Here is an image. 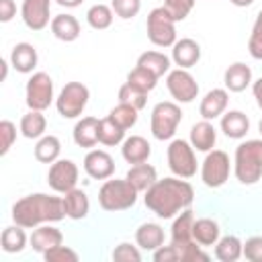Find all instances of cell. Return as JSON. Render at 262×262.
<instances>
[{
  "mask_svg": "<svg viewBox=\"0 0 262 262\" xmlns=\"http://www.w3.org/2000/svg\"><path fill=\"white\" fill-rule=\"evenodd\" d=\"M135 242L141 250H158L160 246H164V229L158 223H141L135 229Z\"/></svg>",
  "mask_w": 262,
  "mask_h": 262,
  "instance_id": "obj_27",
  "label": "cell"
},
{
  "mask_svg": "<svg viewBox=\"0 0 262 262\" xmlns=\"http://www.w3.org/2000/svg\"><path fill=\"white\" fill-rule=\"evenodd\" d=\"M252 94H254V98H256L258 108L262 111V78H258L256 82H252Z\"/></svg>",
  "mask_w": 262,
  "mask_h": 262,
  "instance_id": "obj_48",
  "label": "cell"
},
{
  "mask_svg": "<svg viewBox=\"0 0 262 262\" xmlns=\"http://www.w3.org/2000/svg\"><path fill=\"white\" fill-rule=\"evenodd\" d=\"M119 102H127L131 106H135L137 111H141L147 104V92H141L137 88H133L131 84H123L119 88Z\"/></svg>",
  "mask_w": 262,
  "mask_h": 262,
  "instance_id": "obj_39",
  "label": "cell"
},
{
  "mask_svg": "<svg viewBox=\"0 0 262 262\" xmlns=\"http://www.w3.org/2000/svg\"><path fill=\"white\" fill-rule=\"evenodd\" d=\"M16 14V4L14 0H0V23L12 20Z\"/></svg>",
  "mask_w": 262,
  "mask_h": 262,
  "instance_id": "obj_47",
  "label": "cell"
},
{
  "mask_svg": "<svg viewBox=\"0 0 262 262\" xmlns=\"http://www.w3.org/2000/svg\"><path fill=\"white\" fill-rule=\"evenodd\" d=\"M59 6H66V8H76V6H80L84 0H55Z\"/></svg>",
  "mask_w": 262,
  "mask_h": 262,
  "instance_id": "obj_49",
  "label": "cell"
},
{
  "mask_svg": "<svg viewBox=\"0 0 262 262\" xmlns=\"http://www.w3.org/2000/svg\"><path fill=\"white\" fill-rule=\"evenodd\" d=\"M233 174L244 186H252L262 178V139H248L235 147Z\"/></svg>",
  "mask_w": 262,
  "mask_h": 262,
  "instance_id": "obj_3",
  "label": "cell"
},
{
  "mask_svg": "<svg viewBox=\"0 0 262 262\" xmlns=\"http://www.w3.org/2000/svg\"><path fill=\"white\" fill-rule=\"evenodd\" d=\"M229 104V94H227V88H213L209 90L203 98H201V104H199V113L203 119L207 121H213L217 117H221L225 113Z\"/></svg>",
  "mask_w": 262,
  "mask_h": 262,
  "instance_id": "obj_15",
  "label": "cell"
},
{
  "mask_svg": "<svg viewBox=\"0 0 262 262\" xmlns=\"http://www.w3.org/2000/svg\"><path fill=\"white\" fill-rule=\"evenodd\" d=\"M63 211H66V217L78 221V219H84L90 211V201H88V194L82 190V188H72L70 192H66L63 196Z\"/></svg>",
  "mask_w": 262,
  "mask_h": 262,
  "instance_id": "obj_25",
  "label": "cell"
},
{
  "mask_svg": "<svg viewBox=\"0 0 262 262\" xmlns=\"http://www.w3.org/2000/svg\"><path fill=\"white\" fill-rule=\"evenodd\" d=\"M0 66H2V76H0V80H6V74H8V63H6V59H2Z\"/></svg>",
  "mask_w": 262,
  "mask_h": 262,
  "instance_id": "obj_51",
  "label": "cell"
},
{
  "mask_svg": "<svg viewBox=\"0 0 262 262\" xmlns=\"http://www.w3.org/2000/svg\"><path fill=\"white\" fill-rule=\"evenodd\" d=\"M16 141V125L12 121H0V156H6Z\"/></svg>",
  "mask_w": 262,
  "mask_h": 262,
  "instance_id": "obj_43",
  "label": "cell"
},
{
  "mask_svg": "<svg viewBox=\"0 0 262 262\" xmlns=\"http://www.w3.org/2000/svg\"><path fill=\"white\" fill-rule=\"evenodd\" d=\"M53 80L47 72H35L25 86V102L31 111H45L53 102Z\"/></svg>",
  "mask_w": 262,
  "mask_h": 262,
  "instance_id": "obj_10",
  "label": "cell"
},
{
  "mask_svg": "<svg viewBox=\"0 0 262 262\" xmlns=\"http://www.w3.org/2000/svg\"><path fill=\"white\" fill-rule=\"evenodd\" d=\"M231 172L229 156L223 149H211L207 151L203 164H201V180L209 188H219L227 182Z\"/></svg>",
  "mask_w": 262,
  "mask_h": 262,
  "instance_id": "obj_9",
  "label": "cell"
},
{
  "mask_svg": "<svg viewBox=\"0 0 262 262\" xmlns=\"http://www.w3.org/2000/svg\"><path fill=\"white\" fill-rule=\"evenodd\" d=\"M137 194L139 190L127 178H106L98 190V205L111 213L127 211L137 203Z\"/></svg>",
  "mask_w": 262,
  "mask_h": 262,
  "instance_id": "obj_4",
  "label": "cell"
},
{
  "mask_svg": "<svg viewBox=\"0 0 262 262\" xmlns=\"http://www.w3.org/2000/svg\"><path fill=\"white\" fill-rule=\"evenodd\" d=\"M137 66H141V68L149 70L154 76L162 78L164 74L170 72V57L162 51H145L137 57Z\"/></svg>",
  "mask_w": 262,
  "mask_h": 262,
  "instance_id": "obj_34",
  "label": "cell"
},
{
  "mask_svg": "<svg viewBox=\"0 0 262 262\" xmlns=\"http://www.w3.org/2000/svg\"><path fill=\"white\" fill-rule=\"evenodd\" d=\"M166 10H168V14L178 23V20H184L188 14H190V10L194 8V0H164V4H162Z\"/></svg>",
  "mask_w": 262,
  "mask_h": 262,
  "instance_id": "obj_42",
  "label": "cell"
},
{
  "mask_svg": "<svg viewBox=\"0 0 262 262\" xmlns=\"http://www.w3.org/2000/svg\"><path fill=\"white\" fill-rule=\"evenodd\" d=\"M27 233H25V227L14 223V225H8L4 227L2 231V237H0V244H2V250L6 254H18L25 250L27 246Z\"/></svg>",
  "mask_w": 262,
  "mask_h": 262,
  "instance_id": "obj_32",
  "label": "cell"
},
{
  "mask_svg": "<svg viewBox=\"0 0 262 262\" xmlns=\"http://www.w3.org/2000/svg\"><path fill=\"white\" fill-rule=\"evenodd\" d=\"M158 76H154L149 70H145V68H141V66H135L129 74H127V84H131L133 88H137V90H141V92H151L156 86H158Z\"/></svg>",
  "mask_w": 262,
  "mask_h": 262,
  "instance_id": "obj_37",
  "label": "cell"
},
{
  "mask_svg": "<svg viewBox=\"0 0 262 262\" xmlns=\"http://www.w3.org/2000/svg\"><path fill=\"white\" fill-rule=\"evenodd\" d=\"M113 260H117V262H139L141 252L137 250V246H133L129 242H121L113 250Z\"/></svg>",
  "mask_w": 262,
  "mask_h": 262,
  "instance_id": "obj_44",
  "label": "cell"
},
{
  "mask_svg": "<svg viewBox=\"0 0 262 262\" xmlns=\"http://www.w3.org/2000/svg\"><path fill=\"white\" fill-rule=\"evenodd\" d=\"M145 207L154 211L160 219H172L180 211L188 209L194 201V188L186 178L178 176H168V178H158L147 190H145Z\"/></svg>",
  "mask_w": 262,
  "mask_h": 262,
  "instance_id": "obj_1",
  "label": "cell"
},
{
  "mask_svg": "<svg viewBox=\"0 0 262 262\" xmlns=\"http://www.w3.org/2000/svg\"><path fill=\"white\" fill-rule=\"evenodd\" d=\"M125 178H127L139 192H145V190L158 180V170H156L151 164L143 162V164H135V166H131Z\"/></svg>",
  "mask_w": 262,
  "mask_h": 262,
  "instance_id": "obj_29",
  "label": "cell"
},
{
  "mask_svg": "<svg viewBox=\"0 0 262 262\" xmlns=\"http://www.w3.org/2000/svg\"><path fill=\"white\" fill-rule=\"evenodd\" d=\"M61 154V143L55 135H43L37 139L35 143V158L41 164H53L55 160H59Z\"/></svg>",
  "mask_w": 262,
  "mask_h": 262,
  "instance_id": "obj_33",
  "label": "cell"
},
{
  "mask_svg": "<svg viewBox=\"0 0 262 262\" xmlns=\"http://www.w3.org/2000/svg\"><path fill=\"white\" fill-rule=\"evenodd\" d=\"M45 129H47V119L43 115V111H31L23 115L20 119V133L27 137V139H39L45 135Z\"/></svg>",
  "mask_w": 262,
  "mask_h": 262,
  "instance_id": "obj_31",
  "label": "cell"
},
{
  "mask_svg": "<svg viewBox=\"0 0 262 262\" xmlns=\"http://www.w3.org/2000/svg\"><path fill=\"white\" fill-rule=\"evenodd\" d=\"M84 172L94 180H106L115 174V160L104 149H90L84 156Z\"/></svg>",
  "mask_w": 262,
  "mask_h": 262,
  "instance_id": "obj_14",
  "label": "cell"
},
{
  "mask_svg": "<svg viewBox=\"0 0 262 262\" xmlns=\"http://www.w3.org/2000/svg\"><path fill=\"white\" fill-rule=\"evenodd\" d=\"M49 14H51V0H23L20 16L31 31H43L47 25H51Z\"/></svg>",
  "mask_w": 262,
  "mask_h": 262,
  "instance_id": "obj_13",
  "label": "cell"
},
{
  "mask_svg": "<svg viewBox=\"0 0 262 262\" xmlns=\"http://www.w3.org/2000/svg\"><path fill=\"white\" fill-rule=\"evenodd\" d=\"M123 141H125V129L119 123H115L111 117L100 119V125H98V143L113 147V145H119Z\"/></svg>",
  "mask_w": 262,
  "mask_h": 262,
  "instance_id": "obj_35",
  "label": "cell"
},
{
  "mask_svg": "<svg viewBox=\"0 0 262 262\" xmlns=\"http://www.w3.org/2000/svg\"><path fill=\"white\" fill-rule=\"evenodd\" d=\"M121 154H123V160L127 164H143L149 160L151 156V145L145 137L141 135H131V137H125V141L121 143Z\"/></svg>",
  "mask_w": 262,
  "mask_h": 262,
  "instance_id": "obj_18",
  "label": "cell"
},
{
  "mask_svg": "<svg viewBox=\"0 0 262 262\" xmlns=\"http://www.w3.org/2000/svg\"><path fill=\"white\" fill-rule=\"evenodd\" d=\"M43 258H45L47 262H78V254H76L72 248L63 246V244H59V246L47 250V252L43 254Z\"/></svg>",
  "mask_w": 262,
  "mask_h": 262,
  "instance_id": "obj_45",
  "label": "cell"
},
{
  "mask_svg": "<svg viewBox=\"0 0 262 262\" xmlns=\"http://www.w3.org/2000/svg\"><path fill=\"white\" fill-rule=\"evenodd\" d=\"M51 33L55 39L59 41H66V43H72L80 37V23L74 14H57L51 18Z\"/></svg>",
  "mask_w": 262,
  "mask_h": 262,
  "instance_id": "obj_26",
  "label": "cell"
},
{
  "mask_svg": "<svg viewBox=\"0 0 262 262\" xmlns=\"http://www.w3.org/2000/svg\"><path fill=\"white\" fill-rule=\"evenodd\" d=\"M188 141H190V145H192L196 151L207 154V151H211V149L215 147L217 129L213 127L211 121L203 119V121H199V123H194V125L190 127V137H188Z\"/></svg>",
  "mask_w": 262,
  "mask_h": 262,
  "instance_id": "obj_19",
  "label": "cell"
},
{
  "mask_svg": "<svg viewBox=\"0 0 262 262\" xmlns=\"http://www.w3.org/2000/svg\"><path fill=\"white\" fill-rule=\"evenodd\" d=\"M258 129H260V135H262V119H260V123H258Z\"/></svg>",
  "mask_w": 262,
  "mask_h": 262,
  "instance_id": "obj_52",
  "label": "cell"
},
{
  "mask_svg": "<svg viewBox=\"0 0 262 262\" xmlns=\"http://www.w3.org/2000/svg\"><path fill=\"white\" fill-rule=\"evenodd\" d=\"M88 98H90L88 86H84L82 82H68L55 98V108L63 119H78L84 113Z\"/></svg>",
  "mask_w": 262,
  "mask_h": 262,
  "instance_id": "obj_7",
  "label": "cell"
},
{
  "mask_svg": "<svg viewBox=\"0 0 262 262\" xmlns=\"http://www.w3.org/2000/svg\"><path fill=\"white\" fill-rule=\"evenodd\" d=\"M192 237L201 246H215L217 239L221 237L219 223L215 219H209V217L194 219V223H192Z\"/></svg>",
  "mask_w": 262,
  "mask_h": 262,
  "instance_id": "obj_28",
  "label": "cell"
},
{
  "mask_svg": "<svg viewBox=\"0 0 262 262\" xmlns=\"http://www.w3.org/2000/svg\"><path fill=\"white\" fill-rule=\"evenodd\" d=\"M168 168L178 178H192L196 174V156L194 147L186 139H172L168 145Z\"/></svg>",
  "mask_w": 262,
  "mask_h": 262,
  "instance_id": "obj_8",
  "label": "cell"
},
{
  "mask_svg": "<svg viewBox=\"0 0 262 262\" xmlns=\"http://www.w3.org/2000/svg\"><path fill=\"white\" fill-rule=\"evenodd\" d=\"M221 131L229 139H244L250 131V119L242 111H225L221 115Z\"/></svg>",
  "mask_w": 262,
  "mask_h": 262,
  "instance_id": "obj_22",
  "label": "cell"
},
{
  "mask_svg": "<svg viewBox=\"0 0 262 262\" xmlns=\"http://www.w3.org/2000/svg\"><path fill=\"white\" fill-rule=\"evenodd\" d=\"M98 125H100V119L96 117H82L76 125H74V143L78 147H94L98 143Z\"/></svg>",
  "mask_w": 262,
  "mask_h": 262,
  "instance_id": "obj_21",
  "label": "cell"
},
{
  "mask_svg": "<svg viewBox=\"0 0 262 262\" xmlns=\"http://www.w3.org/2000/svg\"><path fill=\"white\" fill-rule=\"evenodd\" d=\"M180 121H182V111L176 102H170V100L158 102L151 108V117H149L151 135L160 141H168L174 137Z\"/></svg>",
  "mask_w": 262,
  "mask_h": 262,
  "instance_id": "obj_5",
  "label": "cell"
},
{
  "mask_svg": "<svg viewBox=\"0 0 262 262\" xmlns=\"http://www.w3.org/2000/svg\"><path fill=\"white\" fill-rule=\"evenodd\" d=\"M248 51L254 59H262V10L258 12V16L254 20V27H252V33L248 39Z\"/></svg>",
  "mask_w": 262,
  "mask_h": 262,
  "instance_id": "obj_40",
  "label": "cell"
},
{
  "mask_svg": "<svg viewBox=\"0 0 262 262\" xmlns=\"http://www.w3.org/2000/svg\"><path fill=\"white\" fill-rule=\"evenodd\" d=\"M29 244H31V248L35 252L45 254L47 250L63 244V233H61V229H57V227H53L49 223H43V225L33 229V233L29 237Z\"/></svg>",
  "mask_w": 262,
  "mask_h": 262,
  "instance_id": "obj_17",
  "label": "cell"
},
{
  "mask_svg": "<svg viewBox=\"0 0 262 262\" xmlns=\"http://www.w3.org/2000/svg\"><path fill=\"white\" fill-rule=\"evenodd\" d=\"M145 31H147V39L156 47H172L178 41L176 39V20L168 14V10L164 6H156L147 14Z\"/></svg>",
  "mask_w": 262,
  "mask_h": 262,
  "instance_id": "obj_6",
  "label": "cell"
},
{
  "mask_svg": "<svg viewBox=\"0 0 262 262\" xmlns=\"http://www.w3.org/2000/svg\"><path fill=\"white\" fill-rule=\"evenodd\" d=\"M223 84L229 92H244L252 84V70L250 66L235 61L231 63L223 74Z\"/></svg>",
  "mask_w": 262,
  "mask_h": 262,
  "instance_id": "obj_24",
  "label": "cell"
},
{
  "mask_svg": "<svg viewBox=\"0 0 262 262\" xmlns=\"http://www.w3.org/2000/svg\"><path fill=\"white\" fill-rule=\"evenodd\" d=\"M192 223H194V213L192 209H184L180 211L174 221H172V229H170V244L180 246V244H188L192 242Z\"/></svg>",
  "mask_w": 262,
  "mask_h": 262,
  "instance_id": "obj_23",
  "label": "cell"
},
{
  "mask_svg": "<svg viewBox=\"0 0 262 262\" xmlns=\"http://www.w3.org/2000/svg\"><path fill=\"white\" fill-rule=\"evenodd\" d=\"M178 68H192L199 63L201 59V45L190 39V37H184V39H178L174 45H172V57H170Z\"/></svg>",
  "mask_w": 262,
  "mask_h": 262,
  "instance_id": "obj_16",
  "label": "cell"
},
{
  "mask_svg": "<svg viewBox=\"0 0 262 262\" xmlns=\"http://www.w3.org/2000/svg\"><path fill=\"white\" fill-rule=\"evenodd\" d=\"M233 6H239V8H246V6H250L254 0H229Z\"/></svg>",
  "mask_w": 262,
  "mask_h": 262,
  "instance_id": "obj_50",
  "label": "cell"
},
{
  "mask_svg": "<svg viewBox=\"0 0 262 262\" xmlns=\"http://www.w3.org/2000/svg\"><path fill=\"white\" fill-rule=\"evenodd\" d=\"M244 256V242L237 235H223L215 244V258L221 262H235Z\"/></svg>",
  "mask_w": 262,
  "mask_h": 262,
  "instance_id": "obj_30",
  "label": "cell"
},
{
  "mask_svg": "<svg viewBox=\"0 0 262 262\" xmlns=\"http://www.w3.org/2000/svg\"><path fill=\"white\" fill-rule=\"evenodd\" d=\"M111 8L119 18L129 20L141 10V0H111Z\"/></svg>",
  "mask_w": 262,
  "mask_h": 262,
  "instance_id": "obj_41",
  "label": "cell"
},
{
  "mask_svg": "<svg viewBox=\"0 0 262 262\" xmlns=\"http://www.w3.org/2000/svg\"><path fill=\"white\" fill-rule=\"evenodd\" d=\"M166 88L170 92V96L176 102H192L199 96V84L194 80V76L184 70V68H176L170 70L166 76Z\"/></svg>",
  "mask_w": 262,
  "mask_h": 262,
  "instance_id": "obj_11",
  "label": "cell"
},
{
  "mask_svg": "<svg viewBox=\"0 0 262 262\" xmlns=\"http://www.w3.org/2000/svg\"><path fill=\"white\" fill-rule=\"evenodd\" d=\"M63 217V199L45 192L27 194L12 205V221L25 229H35L43 223H57Z\"/></svg>",
  "mask_w": 262,
  "mask_h": 262,
  "instance_id": "obj_2",
  "label": "cell"
},
{
  "mask_svg": "<svg viewBox=\"0 0 262 262\" xmlns=\"http://www.w3.org/2000/svg\"><path fill=\"white\" fill-rule=\"evenodd\" d=\"M113 18H115V12H113V8L106 6V4H94V6H90L88 12H86L88 25H90L92 29H96V31L108 29V27L113 25Z\"/></svg>",
  "mask_w": 262,
  "mask_h": 262,
  "instance_id": "obj_36",
  "label": "cell"
},
{
  "mask_svg": "<svg viewBox=\"0 0 262 262\" xmlns=\"http://www.w3.org/2000/svg\"><path fill=\"white\" fill-rule=\"evenodd\" d=\"M137 108L135 106H131V104H127V102H119L117 106H113L111 108V113H108V117L115 121V123H119L125 131L127 129H131L135 123H137Z\"/></svg>",
  "mask_w": 262,
  "mask_h": 262,
  "instance_id": "obj_38",
  "label": "cell"
},
{
  "mask_svg": "<svg viewBox=\"0 0 262 262\" xmlns=\"http://www.w3.org/2000/svg\"><path fill=\"white\" fill-rule=\"evenodd\" d=\"M78 166L72 162V160H55L51 166H49V172H47V182L49 186L59 192V194H66L70 192L72 188H76L78 184Z\"/></svg>",
  "mask_w": 262,
  "mask_h": 262,
  "instance_id": "obj_12",
  "label": "cell"
},
{
  "mask_svg": "<svg viewBox=\"0 0 262 262\" xmlns=\"http://www.w3.org/2000/svg\"><path fill=\"white\" fill-rule=\"evenodd\" d=\"M37 61H39V55L35 45L31 43H25V41L16 43L10 51V66L20 74H31L37 68Z\"/></svg>",
  "mask_w": 262,
  "mask_h": 262,
  "instance_id": "obj_20",
  "label": "cell"
},
{
  "mask_svg": "<svg viewBox=\"0 0 262 262\" xmlns=\"http://www.w3.org/2000/svg\"><path fill=\"white\" fill-rule=\"evenodd\" d=\"M244 258L250 262H262V235H254V237L246 239Z\"/></svg>",
  "mask_w": 262,
  "mask_h": 262,
  "instance_id": "obj_46",
  "label": "cell"
}]
</instances>
